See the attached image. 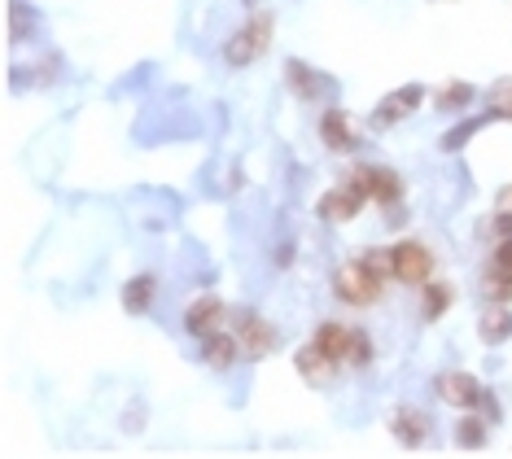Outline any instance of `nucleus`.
<instances>
[{
  "instance_id": "nucleus-23",
  "label": "nucleus",
  "mask_w": 512,
  "mask_h": 459,
  "mask_svg": "<svg viewBox=\"0 0 512 459\" xmlns=\"http://www.w3.org/2000/svg\"><path fill=\"white\" fill-rule=\"evenodd\" d=\"M495 223H499V232H512V184L504 188V193H499V202H495Z\"/></svg>"
},
{
  "instance_id": "nucleus-2",
  "label": "nucleus",
  "mask_w": 512,
  "mask_h": 459,
  "mask_svg": "<svg viewBox=\"0 0 512 459\" xmlns=\"http://www.w3.org/2000/svg\"><path fill=\"white\" fill-rule=\"evenodd\" d=\"M386 276H390V250L359 254V258H351V263L337 267L333 293L342 302H351V306H372V302L381 298V285H386Z\"/></svg>"
},
{
  "instance_id": "nucleus-1",
  "label": "nucleus",
  "mask_w": 512,
  "mask_h": 459,
  "mask_svg": "<svg viewBox=\"0 0 512 459\" xmlns=\"http://www.w3.org/2000/svg\"><path fill=\"white\" fill-rule=\"evenodd\" d=\"M372 359V341L359 333V328H346V324H320L316 337L298 350V372L307 385L316 390H329L342 372L351 368H368Z\"/></svg>"
},
{
  "instance_id": "nucleus-10",
  "label": "nucleus",
  "mask_w": 512,
  "mask_h": 459,
  "mask_svg": "<svg viewBox=\"0 0 512 459\" xmlns=\"http://www.w3.org/2000/svg\"><path fill=\"white\" fill-rule=\"evenodd\" d=\"M425 101V88L421 84H407V88H399V92H390L386 101L377 105V110H372V127H377V132H386V127H394L399 119H407V114L416 110V105Z\"/></svg>"
},
{
  "instance_id": "nucleus-19",
  "label": "nucleus",
  "mask_w": 512,
  "mask_h": 459,
  "mask_svg": "<svg viewBox=\"0 0 512 459\" xmlns=\"http://www.w3.org/2000/svg\"><path fill=\"white\" fill-rule=\"evenodd\" d=\"M473 97H477V92H473L469 84H447L434 101H438V110H442V114H460L464 105H473Z\"/></svg>"
},
{
  "instance_id": "nucleus-12",
  "label": "nucleus",
  "mask_w": 512,
  "mask_h": 459,
  "mask_svg": "<svg viewBox=\"0 0 512 459\" xmlns=\"http://www.w3.org/2000/svg\"><path fill=\"white\" fill-rule=\"evenodd\" d=\"M202 359L211 363V368L224 372V368H232V363L246 359V355H241V341L232 337V328H224V333H215V337L202 341Z\"/></svg>"
},
{
  "instance_id": "nucleus-6",
  "label": "nucleus",
  "mask_w": 512,
  "mask_h": 459,
  "mask_svg": "<svg viewBox=\"0 0 512 459\" xmlns=\"http://www.w3.org/2000/svg\"><path fill=\"white\" fill-rule=\"evenodd\" d=\"M434 390H438L442 403H451L460 411H473V407L486 403V385L477 381V376H469V372H442L434 381Z\"/></svg>"
},
{
  "instance_id": "nucleus-13",
  "label": "nucleus",
  "mask_w": 512,
  "mask_h": 459,
  "mask_svg": "<svg viewBox=\"0 0 512 459\" xmlns=\"http://www.w3.org/2000/svg\"><path fill=\"white\" fill-rule=\"evenodd\" d=\"M320 136H324V145L337 149V153H351V149L359 145L355 127H351V119H346L342 110H329V114H324V119H320Z\"/></svg>"
},
{
  "instance_id": "nucleus-21",
  "label": "nucleus",
  "mask_w": 512,
  "mask_h": 459,
  "mask_svg": "<svg viewBox=\"0 0 512 459\" xmlns=\"http://www.w3.org/2000/svg\"><path fill=\"white\" fill-rule=\"evenodd\" d=\"M486 110H495L499 119H512V79H499V84L486 92Z\"/></svg>"
},
{
  "instance_id": "nucleus-5",
  "label": "nucleus",
  "mask_w": 512,
  "mask_h": 459,
  "mask_svg": "<svg viewBox=\"0 0 512 459\" xmlns=\"http://www.w3.org/2000/svg\"><path fill=\"white\" fill-rule=\"evenodd\" d=\"M232 337L241 341V355L246 359H263L267 350H276V328L254 311H232Z\"/></svg>"
},
{
  "instance_id": "nucleus-16",
  "label": "nucleus",
  "mask_w": 512,
  "mask_h": 459,
  "mask_svg": "<svg viewBox=\"0 0 512 459\" xmlns=\"http://www.w3.org/2000/svg\"><path fill=\"white\" fill-rule=\"evenodd\" d=\"M154 285L158 280L154 276H136V280H127L123 285V306L132 315H145L149 311V302H154Z\"/></svg>"
},
{
  "instance_id": "nucleus-17",
  "label": "nucleus",
  "mask_w": 512,
  "mask_h": 459,
  "mask_svg": "<svg viewBox=\"0 0 512 459\" xmlns=\"http://www.w3.org/2000/svg\"><path fill=\"white\" fill-rule=\"evenodd\" d=\"M482 293L491 302H512V267H491V272L482 276Z\"/></svg>"
},
{
  "instance_id": "nucleus-22",
  "label": "nucleus",
  "mask_w": 512,
  "mask_h": 459,
  "mask_svg": "<svg viewBox=\"0 0 512 459\" xmlns=\"http://www.w3.org/2000/svg\"><path fill=\"white\" fill-rule=\"evenodd\" d=\"M456 442L460 446H482L486 442V425L477 416H464L460 425H456Z\"/></svg>"
},
{
  "instance_id": "nucleus-9",
  "label": "nucleus",
  "mask_w": 512,
  "mask_h": 459,
  "mask_svg": "<svg viewBox=\"0 0 512 459\" xmlns=\"http://www.w3.org/2000/svg\"><path fill=\"white\" fill-rule=\"evenodd\" d=\"M355 180L364 184L368 202H377V206H386L390 215H399L403 184H399V175H394V171H386V167H359V171H355Z\"/></svg>"
},
{
  "instance_id": "nucleus-11",
  "label": "nucleus",
  "mask_w": 512,
  "mask_h": 459,
  "mask_svg": "<svg viewBox=\"0 0 512 459\" xmlns=\"http://www.w3.org/2000/svg\"><path fill=\"white\" fill-rule=\"evenodd\" d=\"M477 333H482L486 346H504V341L512 337V306L491 302L482 315H477Z\"/></svg>"
},
{
  "instance_id": "nucleus-15",
  "label": "nucleus",
  "mask_w": 512,
  "mask_h": 459,
  "mask_svg": "<svg viewBox=\"0 0 512 459\" xmlns=\"http://www.w3.org/2000/svg\"><path fill=\"white\" fill-rule=\"evenodd\" d=\"M495 119H499V114H495V110H486V114H473V119L456 123V127H451L447 136H442V153H460V149L469 145V140H473L477 132H482L486 123H495Z\"/></svg>"
},
{
  "instance_id": "nucleus-20",
  "label": "nucleus",
  "mask_w": 512,
  "mask_h": 459,
  "mask_svg": "<svg viewBox=\"0 0 512 459\" xmlns=\"http://www.w3.org/2000/svg\"><path fill=\"white\" fill-rule=\"evenodd\" d=\"M451 298H456L451 285H434V280H429V285H425V315H429V320H438V315L451 306Z\"/></svg>"
},
{
  "instance_id": "nucleus-8",
  "label": "nucleus",
  "mask_w": 512,
  "mask_h": 459,
  "mask_svg": "<svg viewBox=\"0 0 512 459\" xmlns=\"http://www.w3.org/2000/svg\"><path fill=\"white\" fill-rule=\"evenodd\" d=\"M364 202H368L364 184H359L355 175H351L346 184H337L333 193H324V197H320V219H324V223H351Z\"/></svg>"
},
{
  "instance_id": "nucleus-4",
  "label": "nucleus",
  "mask_w": 512,
  "mask_h": 459,
  "mask_svg": "<svg viewBox=\"0 0 512 459\" xmlns=\"http://www.w3.org/2000/svg\"><path fill=\"white\" fill-rule=\"evenodd\" d=\"M267 44H272V18H250L246 27H241L237 35L228 40V49H224V57L232 66H250V62H259V57L267 53Z\"/></svg>"
},
{
  "instance_id": "nucleus-7",
  "label": "nucleus",
  "mask_w": 512,
  "mask_h": 459,
  "mask_svg": "<svg viewBox=\"0 0 512 459\" xmlns=\"http://www.w3.org/2000/svg\"><path fill=\"white\" fill-rule=\"evenodd\" d=\"M232 324V311L224 302L215 298V293H202L193 306H189V315H184V328H189L193 337H215V333H224V328Z\"/></svg>"
},
{
  "instance_id": "nucleus-14",
  "label": "nucleus",
  "mask_w": 512,
  "mask_h": 459,
  "mask_svg": "<svg viewBox=\"0 0 512 459\" xmlns=\"http://www.w3.org/2000/svg\"><path fill=\"white\" fill-rule=\"evenodd\" d=\"M285 75H289V88H294L298 97H307V101H320L324 92H333V84L320 75V70H311V66H302V62H289Z\"/></svg>"
},
{
  "instance_id": "nucleus-18",
  "label": "nucleus",
  "mask_w": 512,
  "mask_h": 459,
  "mask_svg": "<svg viewBox=\"0 0 512 459\" xmlns=\"http://www.w3.org/2000/svg\"><path fill=\"white\" fill-rule=\"evenodd\" d=\"M425 429H429V420L421 416V411H399L394 416V433H399V442H425Z\"/></svg>"
},
{
  "instance_id": "nucleus-24",
  "label": "nucleus",
  "mask_w": 512,
  "mask_h": 459,
  "mask_svg": "<svg viewBox=\"0 0 512 459\" xmlns=\"http://www.w3.org/2000/svg\"><path fill=\"white\" fill-rule=\"evenodd\" d=\"M495 263H499V267H512V232H508L504 241H499V250H495Z\"/></svg>"
},
{
  "instance_id": "nucleus-3",
  "label": "nucleus",
  "mask_w": 512,
  "mask_h": 459,
  "mask_svg": "<svg viewBox=\"0 0 512 459\" xmlns=\"http://www.w3.org/2000/svg\"><path fill=\"white\" fill-rule=\"evenodd\" d=\"M429 272H434V254L425 250L421 241H399L390 250V276L403 280V285H429Z\"/></svg>"
}]
</instances>
